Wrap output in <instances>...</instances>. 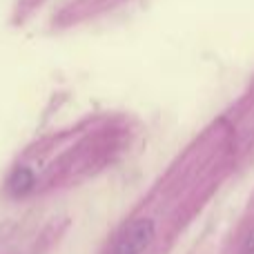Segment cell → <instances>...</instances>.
<instances>
[{"instance_id": "obj_3", "label": "cell", "mask_w": 254, "mask_h": 254, "mask_svg": "<svg viewBox=\"0 0 254 254\" xmlns=\"http://www.w3.org/2000/svg\"><path fill=\"white\" fill-rule=\"evenodd\" d=\"M241 254H254V228L250 230V234L243 239V243H241Z\"/></svg>"}, {"instance_id": "obj_1", "label": "cell", "mask_w": 254, "mask_h": 254, "mask_svg": "<svg viewBox=\"0 0 254 254\" xmlns=\"http://www.w3.org/2000/svg\"><path fill=\"white\" fill-rule=\"evenodd\" d=\"M156 237V225L152 219H136L119 234L110 254H145Z\"/></svg>"}, {"instance_id": "obj_2", "label": "cell", "mask_w": 254, "mask_h": 254, "mask_svg": "<svg viewBox=\"0 0 254 254\" xmlns=\"http://www.w3.org/2000/svg\"><path fill=\"white\" fill-rule=\"evenodd\" d=\"M31 185H34V174H31L29 170H16L11 174V179H9V190H11L13 194H25L31 190Z\"/></svg>"}]
</instances>
